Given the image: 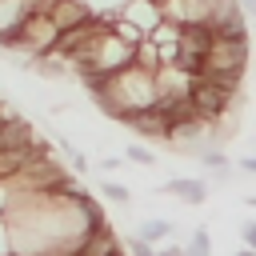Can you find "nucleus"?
Wrapping results in <instances>:
<instances>
[{
    "mask_svg": "<svg viewBox=\"0 0 256 256\" xmlns=\"http://www.w3.org/2000/svg\"><path fill=\"white\" fill-rule=\"evenodd\" d=\"M244 64H248V36H216L212 32V44L204 52L200 76H212V80H220L228 88H240Z\"/></svg>",
    "mask_w": 256,
    "mask_h": 256,
    "instance_id": "f257e3e1",
    "label": "nucleus"
},
{
    "mask_svg": "<svg viewBox=\"0 0 256 256\" xmlns=\"http://www.w3.org/2000/svg\"><path fill=\"white\" fill-rule=\"evenodd\" d=\"M72 256H124V248H120V240L112 236L108 224H96V228L84 232V240L76 244Z\"/></svg>",
    "mask_w": 256,
    "mask_h": 256,
    "instance_id": "f03ea898",
    "label": "nucleus"
},
{
    "mask_svg": "<svg viewBox=\"0 0 256 256\" xmlns=\"http://www.w3.org/2000/svg\"><path fill=\"white\" fill-rule=\"evenodd\" d=\"M44 8H48V16L56 20L60 32H68V28H76V24H84V20L96 16L84 0H44Z\"/></svg>",
    "mask_w": 256,
    "mask_h": 256,
    "instance_id": "7ed1b4c3",
    "label": "nucleus"
},
{
    "mask_svg": "<svg viewBox=\"0 0 256 256\" xmlns=\"http://www.w3.org/2000/svg\"><path fill=\"white\" fill-rule=\"evenodd\" d=\"M160 192H168V196H176L180 204H192V208H196V204L208 200V180H204V176H172Z\"/></svg>",
    "mask_w": 256,
    "mask_h": 256,
    "instance_id": "20e7f679",
    "label": "nucleus"
},
{
    "mask_svg": "<svg viewBox=\"0 0 256 256\" xmlns=\"http://www.w3.org/2000/svg\"><path fill=\"white\" fill-rule=\"evenodd\" d=\"M200 164H204L208 180H220V184H224V180H232V164H228V156H224L220 148H212V144H208V148L200 152Z\"/></svg>",
    "mask_w": 256,
    "mask_h": 256,
    "instance_id": "39448f33",
    "label": "nucleus"
},
{
    "mask_svg": "<svg viewBox=\"0 0 256 256\" xmlns=\"http://www.w3.org/2000/svg\"><path fill=\"white\" fill-rule=\"evenodd\" d=\"M172 232H176L172 220H144V224L136 228V236H144V240H152V244H164Z\"/></svg>",
    "mask_w": 256,
    "mask_h": 256,
    "instance_id": "423d86ee",
    "label": "nucleus"
},
{
    "mask_svg": "<svg viewBox=\"0 0 256 256\" xmlns=\"http://www.w3.org/2000/svg\"><path fill=\"white\" fill-rule=\"evenodd\" d=\"M100 192H104V200H112V204H120V208H128V204H132V192H128L120 180H112V176H104V180H100Z\"/></svg>",
    "mask_w": 256,
    "mask_h": 256,
    "instance_id": "0eeeda50",
    "label": "nucleus"
},
{
    "mask_svg": "<svg viewBox=\"0 0 256 256\" xmlns=\"http://www.w3.org/2000/svg\"><path fill=\"white\" fill-rule=\"evenodd\" d=\"M184 256H212V236H208V228H196V232H192V240L184 244Z\"/></svg>",
    "mask_w": 256,
    "mask_h": 256,
    "instance_id": "6e6552de",
    "label": "nucleus"
},
{
    "mask_svg": "<svg viewBox=\"0 0 256 256\" xmlns=\"http://www.w3.org/2000/svg\"><path fill=\"white\" fill-rule=\"evenodd\" d=\"M124 160H132V164H140V168H152V164H156V156H152L148 144H128V148H124Z\"/></svg>",
    "mask_w": 256,
    "mask_h": 256,
    "instance_id": "1a4fd4ad",
    "label": "nucleus"
},
{
    "mask_svg": "<svg viewBox=\"0 0 256 256\" xmlns=\"http://www.w3.org/2000/svg\"><path fill=\"white\" fill-rule=\"evenodd\" d=\"M128 256H156V244L144 240V236H132L128 240Z\"/></svg>",
    "mask_w": 256,
    "mask_h": 256,
    "instance_id": "9d476101",
    "label": "nucleus"
},
{
    "mask_svg": "<svg viewBox=\"0 0 256 256\" xmlns=\"http://www.w3.org/2000/svg\"><path fill=\"white\" fill-rule=\"evenodd\" d=\"M12 252V228H8V216H0V256Z\"/></svg>",
    "mask_w": 256,
    "mask_h": 256,
    "instance_id": "9b49d317",
    "label": "nucleus"
},
{
    "mask_svg": "<svg viewBox=\"0 0 256 256\" xmlns=\"http://www.w3.org/2000/svg\"><path fill=\"white\" fill-rule=\"evenodd\" d=\"M240 240H244L248 248H256V220H244V224H240Z\"/></svg>",
    "mask_w": 256,
    "mask_h": 256,
    "instance_id": "f8f14e48",
    "label": "nucleus"
},
{
    "mask_svg": "<svg viewBox=\"0 0 256 256\" xmlns=\"http://www.w3.org/2000/svg\"><path fill=\"white\" fill-rule=\"evenodd\" d=\"M120 164H124V160H120V156H104V160H96V168H100V172H104V176H112V172H116V168H120Z\"/></svg>",
    "mask_w": 256,
    "mask_h": 256,
    "instance_id": "ddd939ff",
    "label": "nucleus"
},
{
    "mask_svg": "<svg viewBox=\"0 0 256 256\" xmlns=\"http://www.w3.org/2000/svg\"><path fill=\"white\" fill-rule=\"evenodd\" d=\"M156 256H184V244H156Z\"/></svg>",
    "mask_w": 256,
    "mask_h": 256,
    "instance_id": "4468645a",
    "label": "nucleus"
},
{
    "mask_svg": "<svg viewBox=\"0 0 256 256\" xmlns=\"http://www.w3.org/2000/svg\"><path fill=\"white\" fill-rule=\"evenodd\" d=\"M236 168H240V172H256V156H244V160H236Z\"/></svg>",
    "mask_w": 256,
    "mask_h": 256,
    "instance_id": "2eb2a0df",
    "label": "nucleus"
},
{
    "mask_svg": "<svg viewBox=\"0 0 256 256\" xmlns=\"http://www.w3.org/2000/svg\"><path fill=\"white\" fill-rule=\"evenodd\" d=\"M236 256H256V248H248V244H244V248H240Z\"/></svg>",
    "mask_w": 256,
    "mask_h": 256,
    "instance_id": "dca6fc26",
    "label": "nucleus"
},
{
    "mask_svg": "<svg viewBox=\"0 0 256 256\" xmlns=\"http://www.w3.org/2000/svg\"><path fill=\"white\" fill-rule=\"evenodd\" d=\"M244 204H248V208H256V196H244Z\"/></svg>",
    "mask_w": 256,
    "mask_h": 256,
    "instance_id": "f3484780",
    "label": "nucleus"
},
{
    "mask_svg": "<svg viewBox=\"0 0 256 256\" xmlns=\"http://www.w3.org/2000/svg\"><path fill=\"white\" fill-rule=\"evenodd\" d=\"M8 256H16V252H8Z\"/></svg>",
    "mask_w": 256,
    "mask_h": 256,
    "instance_id": "a211bd4d",
    "label": "nucleus"
}]
</instances>
